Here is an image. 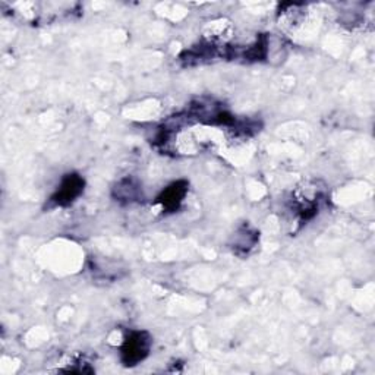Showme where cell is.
Wrapping results in <instances>:
<instances>
[{
	"label": "cell",
	"instance_id": "7a4b0ae2",
	"mask_svg": "<svg viewBox=\"0 0 375 375\" xmlns=\"http://www.w3.org/2000/svg\"><path fill=\"white\" fill-rule=\"evenodd\" d=\"M84 186V180L77 175H69L65 180L62 182V186L59 188L58 194L53 198V201L59 206H66L77 198Z\"/></svg>",
	"mask_w": 375,
	"mask_h": 375
},
{
	"label": "cell",
	"instance_id": "6da1fadb",
	"mask_svg": "<svg viewBox=\"0 0 375 375\" xmlns=\"http://www.w3.org/2000/svg\"><path fill=\"white\" fill-rule=\"evenodd\" d=\"M149 343L152 340H149L147 333H132L128 337L122 350L126 365H135L139 361H143L148 353Z\"/></svg>",
	"mask_w": 375,
	"mask_h": 375
},
{
	"label": "cell",
	"instance_id": "3957f363",
	"mask_svg": "<svg viewBox=\"0 0 375 375\" xmlns=\"http://www.w3.org/2000/svg\"><path fill=\"white\" fill-rule=\"evenodd\" d=\"M185 188H182L179 184L170 186L165 194H163V198H162V202L163 206L169 207V208H175L179 206V202L184 199L185 197Z\"/></svg>",
	"mask_w": 375,
	"mask_h": 375
}]
</instances>
